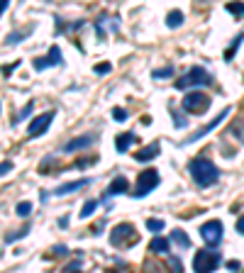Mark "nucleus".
<instances>
[{"label":"nucleus","mask_w":244,"mask_h":273,"mask_svg":"<svg viewBox=\"0 0 244 273\" xmlns=\"http://www.w3.org/2000/svg\"><path fill=\"white\" fill-rule=\"evenodd\" d=\"M188 173H190V178L196 181V186H200V188H210V186H215V183L220 181V171H217V166L212 164L210 159H205V156H196V159L190 161Z\"/></svg>","instance_id":"obj_1"},{"label":"nucleus","mask_w":244,"mask_h":273,"mask_svg":"<svg viewBox=\"0 0 244 273\" xmlns=\"http://www.w3.org/2000/svg\"><path fill=\"white\" fill-rule=\"evenodd\" d=\"M212 83V73L203 66H193L186 76H181L176 81V88L178 90H186V88H193V86H210Z\"/></svg>","instance_id":"obj_2"},{"label":"nucleus","mask_w":244,"mask_h":273,"mask_svg":"<svg viewBox=\"0 0 244 273\" xmlns=\"http://www.w3.org/2000/svg\"><path fill=\"white\" fill-rule=\"evenodd\" d=\"M222 263L220 252L208 249V252H198L193 256V271H217Z\"/></svg>","instance_id":"obj_3"},{"label":"nucleus","mask_w":244,"mask_h":273,"mask_svg":"<svg viewBox=\"0 0 244 273\" xmlns=\"http://www.w3.org/2000/svg\"><path fill=\"white\" fill-rule=\"evenodd\" d=\"M161 183V178H159V171H154V168H147V171H142L139 173V178H137V188H134V197H144L149 195L152 190H154L156 186Z\"/></svg>","instance_id":"obj_4"},{"label":"nucleus","mask_w":244,"mask_h":273,"mask_svg":"<svg viewBox=\"0 0 244 273\" xmlns=\"http://www.w3.org/2000/svg\"><path fill=\"white\" fill-rule=\"evenodd\" d=\"M210 108V95L200 93V90H193V93H186L183 95V110L190 112V115H200Z\"/></svg>","instance_id":"obj_5"},{"label":"nucleus","mask_w":244,"mask_h":273,"mask_svg":"<svg viewBox=\"0 0 244 273\" xmlns=\"http://www.w3.org/2000/svg\"><path fill=\"white\" fill-rule=\"evenodd\" d=\"M134 241H137L134 225L122 222V225H117V227H112V232H110V244L112 246H127V244H134Z\"/></svg>","instance_id":"obj_6"},{"label":"nucleus","mask_w":244,"mask_h":273,"mask_svg":"<svg viewBox=\"0 0 244 273\" xmlns=\"http://www.w3.org/2000/svg\"><path fill=\"white\" fill-rule=\"evenodd\" d=\"M222 234H225V230H222L220 219H210V222H205V225L200 227V237H203V241H205L208 246H217L222 241Z\"/></svg>","instance_id":"obj_7"},{"label":"nucleus","mask_w":244,"mask_h":273,"mask_svg":"<svg viewBox=\"0 0 244 273\" xmlns=\"http://www.w3.org/2000/svg\"><path fill=\"white\" fill-rule=\"evenodd\" d=\"M54 110H49V112H44V115H37L32 122H30V130H27V137H42L46 130H49V125H52V120H54Z\"/></svg>","instance_id":"obj_8"},{"label":"nucleus","mask_w":244,"mask_h":273,"mask_svg":"<svg viewBox=\"0 0 244 273\" xmlns=\"http://www.w3.org/2000/svg\"><path fill=\"white\" fill-rule=\"evenodd\" d=\"M61 64H64L61 49H59V46H52L49 54H46V59H37V61H34V68H37V71H44L49 66H61Z\"/></svg>","instance_id":"obj_9"},{"label":"nucleus","mask_w":244,"mask_h":273,"mask_svg":"<svg viewBox=\"0 0 244 273\" xmlns=\"http://www.w3.org/2000/svg\"><path fill=\"white\" fill-rule=\"evenodd\" d=\"M95 134H81V137H76V139H71V142L64 144V152L66 154H74V152H81V149H88L90 144H95Z\"/></svg>","instance_id":"obj_10"},{"label":"nucleus","mask_w":244,"mask_h":273,"mask_svg":"<svg viewBox=\"0 0 244 273\" xmlns=\"http://www.w3.org/2000/svg\"><path fill=\"white\" fill-rule=\"evenodd\" d=\"M230 112H232V108H225V110H222V112H220V115H217V117H215V120H212L210 125H208V127H200V130L196 132L193 137H188V139H186V142H183V144H193V142H198V139H203V137H205L208 132H212V130H215V127H217V125H220V122L225 120V117H227Z\"/></svg>","instance_id":"obj_11"},{"label":"nucleus","mask_w":244,"mask_h":273,"mask_svg":"<svg viewBox=\"0 0 244 273\" xmlns=\"http://www.w3.org/2000/svg\"><path fill=\"white\" fill-rule=\"evenodd\" d=\"M127 190H130V181H127L125 176H115L112 183L108 186V190H105V200H108V197H115V195H122V193H127Z\"/></svg>","instance_id":"obj_12"},{"label":"nucleus","mask_w":244,"mask_h":273,"mask_svg":"<svg viewBox=\"0 0 244 273\" xmlns=\"http://www.w3.org/2000/svg\"><path fill=\"white\" fill-rule=\"evenodd\" d=\"M134 144H137V134H134V132H122V134H117V139H115V149L120 154H127Z\"/></svg>","instance_id":"obj_13"},{"label":"nucleus","mask_w":244,"mask_h":273,"mask_svg":"<svg viewBox=\"0 0 244 273\" xmlns=\"http://www.w3.org/2000/svg\"><path fill=\"white\" fill-rule=\"evenodd\" d=\"M159 152H161V146H159V142H154V144H149V146H144V149H139V152L134 154V159L144 164V161L156 159V156H159Z\"/></svg>","instance_id":"obj_14"},{"label":"nucleus","mask_w":244,"mask_h":273,"mask_svg":"<svg viewBox=\"0 0 244 273\" xmlns=\"http://www.w3.org/2000/svg\"><path fill=\"white\" fill-rule=\"evenodd\" d=\"M90 183V178H81V181H74V183H64V186H59L54 190V195H68V193H74L78 188H86Z\"/></svg>","instance_id":"obj_15"},{"label":"nucleus","mask_w":244,"mask_h":273,"mask_svg":"<svg viewBox=\"0 0 244 273\" xmlns=\"http://www.w3.org/2000/svg\"><path fill=\"white\" fill-rule=\"evenodd\" d=\"M149 252H154V254H166L171 252V241L166 239V237H154L152 239V244H149Z\"/></svg>","instance_id":"obj_16"},{"label":"nucleus","mask_w":244,"mask_h":273,"mask_svg":"<svg viewBox=\"0 0 244 273\" xmlns=\"http://www.w3.org/2000/svg\"><path fill=\"white\" fill-rule=\"evenodd\" d=\"M242 42H244V32H239L237 37H234V42L230 44L227 49H225V61H232L234 54H237V49H239V44H242Z\"/></svg>","instance_id":"obj_17"},{"label":"nucleus","mask_w":244,"mask_h":273,"mask_svg":"<svg viewBox=\"0 0 244 273\" xmlns=\"http://www.w3.org/2000/svg\"><path fill=\"white\" fill-rule=\"evenodd\" d=\"M183 20H186V17H183V12H181V10H171L166 15V27L176 30V27H181V24H183Z\"/></svg>","instance_id":"obj_18"},{"label":"nucleus","mask_w":244,"mask_h":273,"mask_svg":"<svg viewBox=\"0 0 244 273\" xmlns=\"http://www.w3.org/2000/svg\"><path fill=\"white\" fill-rule=\"evenodd\" d=\"M171 239L176 241L181 249H188V246H190V237L186 234V232H181V230H174V232H171Z\"/></svg>","instance_id":"obj_19"},{"label":"nucleus","mask_w":244,"mask_h":273,"mask_svg":"<svg viewBox=\"0 0 244 273\" xmlns=\"http://www.w3.org/2000/svg\"><path fill=\"white\" fill-rule=\"evenodd\" d=\"M225 10L230 12V15H234V17H244V3L232 0V3H227V5H225Z\"/></svg>","instance_id":"obj_20"},{"label":"nucleus","mask_w":244,"mask_h":273,"mask_svg":"<svg viewBox=\"0 0 244 273\" xmlns=\"http://www.w3.org/2000/svg\"><path fill=\"white\" fill-rule=\"evenodd\" d=\"M30 232H32V227H22V230H17V232H12V234H8V237H5V241H8V244H12V241H17V239H25Z\"/></svg>","instance_id":"obj_21"},{"label":"nucleus","mask_w":244,"mask_h":273,"mask_svg":"<svg viewBox=\"0 0 244 273\" xmlns=\"http://www.w3.org/2000/svg\"><path fill=\"white\" fill-rule=\"evenodd\" d=\"M15 212H17L20 217H30V212H32V203H30V200H22V203H17Z\"/></svg>","instance_id":"obj_22"},{"label":"nucleus","mask_w":244,"mask_h":273,"mask_svg":"<svg viewBox=\"0 0 244 273\" xmlns=\"http://www.w3.org/2000/svg\"><path fill=\"white\" fill-rule=\"evenodd\" d=\"M95 208H98V203L95 200H88L86 205H83V210H81V219H88L93 212H95Z\"/></svg>","instance_id":"obj_23"},{"label":"nucleus","mask_w":244,"mask_h":273,"mask_svg":"<svg viewBox=\"0 0 244 273\" xmlns=\"http://www.w3.org/2000/svg\"><path fill=\"white\" fill-rule=\"evenodd\" d=\"M164 227H166V225H164V219H147V230L149 232H161L164 230Z\"/></svg>","instance_id":"obj_24"},{"label":"nucleus","mask_w":244,"mask_h":273,"mask_svg":"<svg viewBox=\"0 0 244 273\" xmlns=\"http://www.w3.org/2000/svg\"><path fill=\"white\" fill-rule=\"evenodd\" d=\"M32 100H30V103H27V105H25L22 110H20V115H17V117H15V122H22V120H27V117H30V112H32Z\"/></svg>","instance_id":"obj_25"},{"label":"nucleus","mask_w":244,"mask_h":273,"mask_svg":"<svg viewBox=\"0 0 244 273\" xmlns=\"http://www.w3.org/2000/svg\"><path fill=\"white\" fill-rule=\"evenodd\" d=\"M171 73H174V66H166V68H156V71H154V78L164 81V78H168Z\"/></svg>","instance_id":"obj_26"},{"label":"nucleus","mask_w":244,"mask_h":273,"mask_svg":"<svg viewBox=\"0 0 244 273\" xmlns=\"http://www.w3.org/2000/svg\"><path fill=\"white\" fill-rule=\"evenodd\" d=\"M52 254H54V256H68V246H64V244H56L54 249H52Z\"/></svg>","instance_id":"obj_27"},{"label":"nucleus","mask_w":244,"mask_h":273,"mask_svg":"<svg viewBox=\"0 0 244 273\" xmlns=\"http://www.w3.org/2000/svg\"><path fill=\"white\" fill-rule=\"evenodd\" d=\"M171 115H174V125H176L178 130H183V127L188 125V122H186V120H183V117H181V112H176V110H174Z\"/></svg>","instance_id":"obj_28"},{"label":"nucleus","mask_w":244,"mask_h":273,"mask_svg":"<svg viewBox=\"0 0 244 273\" xmlns=\"http://www.w3.org/2000/svg\"><path fill=\"white\" fill-rule=\"evenodd\" d=\"M25 39V32H12L8 39H5V44H17V42H22Z\"/></svg>","instance_id":"obj_29"},{"label":"nucleus","mask_w":244,"mask_h":273,"mask_svg":"<svg viewBox=\"0 0 244 273\" xmlns=\"http://www.w3.org/2000/svg\"><path fill=\"white\" fill-rule=\"evenodd\" d=\"M110 71H112V66L108 64V61H103V64L95 66V73H98V76H103V73H110Z\"/></svg>","instance_id":"obj_30"},{"label":"nucleus","mask_w":244,"mask_h":273,"mask_svg":"<svg viewBox=\"0 0 244 273\" xmlns=\"http://www.w3.org/2000/svg\"><path fill=\"white\" fill-rule=\"evenodd\" d=\"M112 117H115L117 122H125V120H127V112H125L122 108H115V110H112Z\"/></svg>","instance_id":"obj_31"},{"label":"nucleus","mask_w":244,"mask_h":273,"mask_svg":"<svg viewBox=\"0 0 244 273\" xmlns=\"http://www.w3.org/2000/svg\"><path fill=\"white\" fill-rule=\"evenodd\" d=\"M81 263H83V259H81V256H78L76 261L66 263V268H64V271H78V268H81Z\"/></svg>","instance_id":"obj_32"},{"label":"nucleus","mask_w":244,"mask_h":273,"mask_svg":"<svg viewBox=\"0 0 244 273\" xmlns=\"http://www.w3.org/2000/svg\"><path fill=\"white\" fill-rule=\"evenodd\" d=\"M10 171H12V161H3V164H0V176L10 173Z\"/></svg>","instance_id":"obj_33"},{"label":"nucleus","mask_w":244,"mask_h":273,"mask_svg":"<svg viewBox=\"0 0 244 273\" xmlns=\"http://www.w3.org/2000/svg\"><path fill=\"white\" fill-rule=\"evenodd\" d=\"M168 263L174 266V271H181V261H178L176 256H171V259H168Z\"/></svg>","instance_id":"obj_34"},{"label":"nucleus","mask_w":244,"mask_h":273,"mask_svg":"<svg viewBox=\"0 0 244 273\" xmlns=\"http://www.w3.org/2000/svg\"><path fill=\"white\" fill-rule=\"evenodd\" d=\"M237 232H239V234H244V215L237 219Z\"/></svg>","instance_id":"obj_35"},{"label":"nucleus","mask_w":244,"mask_h":273,"mask_svg":"<svg viewBox=\"0 0 244 273\" xmlns=\"http://www.w3.org/2000/svg\"><path fill=\"white\" fill-rule=\"evenodd\" d=\"M8 5H10V0H0V15L8 10Z\"/></svg>","instance_id":"obj_36"},{"label":"nucleus","mask_w":244,"mask_h":273,"mask_svg":"<svg viewBox=\"0 0 244 273\" xmlns=\"http://www.w3.org/2000/svg\"><path fill=\"white\" fill-rule=\"evenodd\" d=\"M196 3H198V5H203V3H208V0H196Z\"/></svg>","instance_id":"obj_37"}]
</instances>
